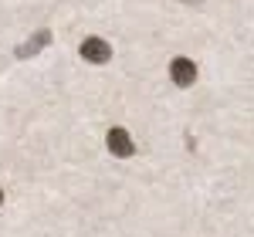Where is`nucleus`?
Wrapping results in <instances>:
<instances>
[{
	"label": "nucleus",
	"mask_w": 254,
	"mask_h": 237,
	"mask_svg": "<svg viewBox=\"0 0 254 237\" xmlns=\"http://www.w3.org/2000/svg\"><path fill=\"white\" fill-rule=\"evenodd\" d=\"M187 3H200V0H187Z\"/></svg>",
	"instance_id": "obj_5"
},
{
	"label": "nucleus",
	"mask_w": 254,
	"mask_h": 237,
	"mask_svg": "<svg viewBox=\"0 0 254 237\" xmlns=\"http://www.w3.org/2000/svg\"><path fill=\"white\" fill-rule=\"evenodd\" d=\"M105 146H109V153L119 159H129L132 153H136V146H132V136L122 129V125H112L109 129V136H105Z\"/></svg>",
	"instance_id": "obj_1"
},
{
	"label": "nucleus",
	"mask_w": 254,
	"mask_h": 237,
	"mask_svg": "<svg viewBox=\"0 0 254 237\" xmlns=\"http://www.w3.org/2000/svg\"><path fill=\"white\" fill-rule=\"evenodd\" d=\"M170 75H173V81L180 85V88H190L196 81V64L190 58H173V64H170Z\"/></svg>",
	"instance_id": "obj_3"
},
{
	"label": "nucleus",
	"mask_w": 254,
	"mask_h": 237,
	"mask_svg": "<svg viewBox=\"0 0 254 237\" xmlns=\"http://www.w3.org/2000/svg\"><path fill=\"white\" fill-rule=\"evenodd\" d=\"M0 203H3V190H0Z\"/></svg>",
	"instance_id": "obj_6"
},
{
	"label": "nucleus",
	"mask_w": 254,
	"mask_h": 237,
	"mask_svg": "<svg viewBox=\"0 0 254 237\" xmlns=\"http://www.w3.org/2000/svg\"><path fill=\"white\" fill-rule=\"evenodd\" d=\"M48 41H51V34H48V31H41L34 41H27V44H20V48H17V58H27V55L41 51V44H48Z\"/></svg>",
	"instance_id": "obj_4"
},
{
	"label": "nucleus",
	"mask_w": 254,
	"mask_h": 237,
	"mask_svg": "<svg viewBox=\"0 0 254 237\" xmlns=\"http://www.w3.org/2000/svg\"><path fill=\"white\" fill-rule=\"evenodd\" d=\"M78 51H81V58L92 61V64H105V61L112 58V48H109V41H102V38H85Z\"/></svg>",
	"instance_id": "obj_2"
}]
</instances>
